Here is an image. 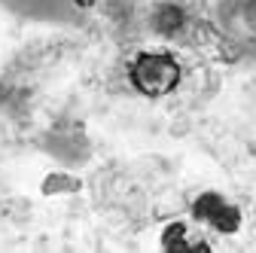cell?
Returning a JSON list of instances; mask_svg holds the SVG:
<instances>
[{
    "mask_svg": "<svg viewBox=\"0 0 256 253\" xmlns=\"http://www.w3.org/2000/svg\"><path fill=\"white\" fill-rule=\"evenodd\" d=\"M174 68H171V61L165 58H146L140 61V68H138V86L140 88H150V92H162L174 82Z\"/></svg>",
    "mask_w": 256,
    "mask_h": 253,
    "instance_id": "obj_1",
    "label": "cell"
}]
</instances>
